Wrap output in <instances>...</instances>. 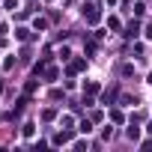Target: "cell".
Masks as SVG:
<instances>
[{
    "mask_svg": "<svg viewBox=\"0 0 152 152\" xmlns=\"http://www.w3.org/2000/svg\"><path fill=\"white\" fill-rule=\"evenodd\" d=\"M146 36H149V39H152V24H149V27H146Z\"/></svg>",
    "mask_w": 152,
    "mask_h": 152,
    "instance_id": "cell-1",
    "label": "cell"
}]
</instances>
